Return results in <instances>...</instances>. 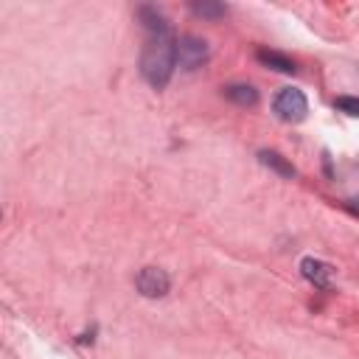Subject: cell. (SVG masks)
<instances>
[{"label": "cell", "instance_id": "obj_1", "mask_svg": "<svg viewBox=\"0 0 359 359\" xmlns=\"http://www.w3.org/2000/svg\"><path fill=\"white\" fill-rule=\"evenodd\" d=\"M137 17L146 28V45L140 53V73L154 90H163L171 81V73L177 67V36L157 6H140Z\"/></svg>", "mask_w": 359, "mask_h": 359}, {"label": "cell", "instance_id": "obj_2", "mask_svg": "<svg viewBox=\"0 0 359 359\" xmlns=\"http://www.w3.org/2000/svg\"><path fill=\"white\" fill-rule=\"evenodd\" d=\"M272 109H275V115H278L280 121H286V123H300V121L306 118V112H309V101H306V95H303L297 87H283V90L275 95Z\"/></svg>", "mask_w": 359, "mask_h": 359}, {"label": "cell", "instance_id": "obj_3", "mask_svg": "<svg viewBox=\"0 0 359 359\" xmlns=\"http://www.w3.org/2000/svg\"><path fill=\"white\" fill-rule=\"evenodd\" d=\"M210 50H208V42L194 36V34H185L177 39V62L182 70H199L205 62H208Z\"/></svg>", "mask_w": 359, "mask_h": 359}, {"label": "cell", "instance_id": "obj_4", "mask_svg": "<svg viewBox=\"0 0 359 359\" xmlns=\"http://www.w3.org/2000/svg\"><path fill=\"white\" fill-rule=\"evenodd\" d=\"M135 286H137V292L143 297H163L171 289V278L160 266H143L137 272V278H135Z\"/></svg>", "mask_w": 359, "mask_h": 359}, {"label": "cell", "instance_id": "obj_5", "mask_svg": "<svg viewBox=\"0 0 359 359\" xmlns=\"http://www.w3.org/2000/svg\"><path fill=\"white\" fill-rule=\"evenodd\" d=\"M300 275H303L309 283H314L317 289H331V280H334V269H331L325 261L311 258V255L300 261Z\"/></svg>", "mask_w": 359, "mask_h": 359}, {"label": "cell", "instance_id": "obj_6", "mask_svg": "<svg viewBox=\"0 0 359 359\" xmlns=\"http://www.w3.org/2000/svg\"><path fill=\"white\" fill-rule=\"evenodd\" d=\"M255 59H258L264 67H272V70H278V73H294V70H297L289 56H283V53H278V50H269V48H258V50H255Z\"/></svg>", "mask_w": 359, "mask_h": 359}, {"label": "cell", "instance_id": "obj_7", "mask_svg": "<svg viewBox=\"0 0 359 359\" xmlns=\"http://www.w3.org/2000/svg\"><path fill=\"white\" fill-rule=\"evenodd\" d=\"M222 93L227 101H233L238 107H255L258 104V90L252 84H227Z\"/></svg>", "mask_w": 359, "mask_h": 359}, {"label": "cell", "instance_id": "obj_8", "mask_svg": "<svg viewBox=\"0 0 359 359\" xmlns=\"http://www.w3.org/2000/svg\"><path fill=\"white\" fill-rule=\"evenodd\" d=\"M258 160H261V165H266V168H272L275 174H280V177H286V180H292L297 171H294V165L283 157V154H278V151H269V149H264V151H258Z\"/></svg>", "mask_w": 359, "mask_h": 359}, {"label": "cell", "instance_id": "obj_9", "mask_svg": "<svg viewBox=\"0 0 359 359\" xmlns=\"http://www.w3.org/2000/svg\"><path fill=\"white\" fill-rule=\"evenodd\" d=\"M191 11L196 17H205V20H222L227 14V6L224 3H216V0H194L191 3Z\"/></svg>", "mask_w": 359, "mask_h": 359}, {"label": "cell", "instance_id": "obj_10", "mask_svg": "<svg viewBox=\"0 0 359 359\" xmlns=\"http://www.w3.org/2000/svg\"><path fill=\"white\" fill-rule=\"evenodd\" d=\"M334 107H337L339 112H345V115L359 118V98H356V95H339V98L334 101Z\"/></svg>", "mask_w": 359, "mask_h": 359}, {"label": "cell", "instance_id": "obj_11", "mask_svg": "<svg viewBox=\"0 0 359 359\" xmlns=\"http://www.w3.org/2000/svg\"><path fill=\"white\" fill-rule=\"evenodd\" d=\"M345 208H348V210H351L353 216H359V196H353V199H348V202H345Z\"/></svg>", "mask_w": 359, "mask_h": 359}]
</instances>
